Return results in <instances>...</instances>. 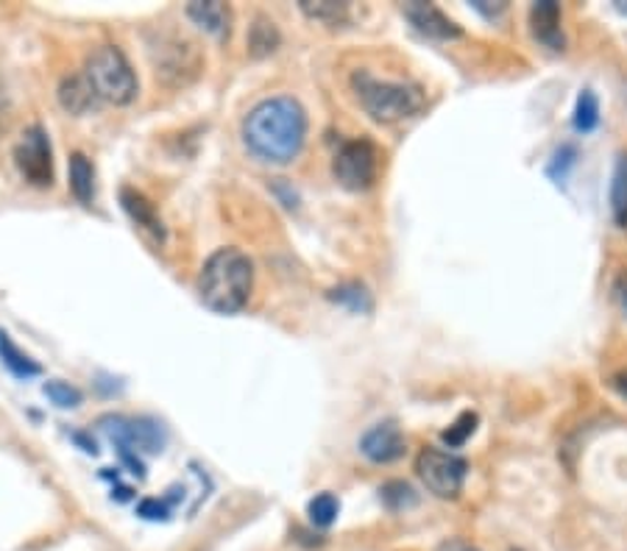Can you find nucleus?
Returning a JSON list of instances; mask_svg holds the SVG:
<instances>
[{"label":"nucleus","instance_id":"obj_13","mask_svg":"<svg viewBox=\"0 0 627 551\" xmlns=\"http://www.w3.org/2000/svg\"><path fill=\"white\" fill-rule=\"evenodd\" d=\"M59 103L70 112V115L81 117V115H87V112L95 110L98 95L92 92L90 81H87L84 76H70V79L61 81Z\"/></svg>","mask_w":627,"mask_h":551},{"label":"nucleus","instance_id":"obj_25","mask_svg":"<svg viewBox=\"0 0 627 551\" xmlns=\"http://www.w3.org/2000/svg\"><path fill=\"white\" fill-rule=\"evenodd\" d=\"M574 162H578V148L567 142V146H560L558 151H555L552 162H549V168H547V176L558 184L567 182L569 170L574 168Z\"/></svg>","mask_w":627,"mask_h":551},{"label":"nucleus","instance_id":"obj_26","mask_svg":"<svg viewBox=\"0 0 627 551\" xmlns=\"http://www.w3.org/2000/svg\"><path fill=\"white\" fill-rule=\"evenodd\" d=\"M45 395H48L56 406H61V410H73V406L81 404V390L68 382H48L45 384Z\"/></svg>","mask_w":627,"mask_h":551},{"label":"nucleus","instance_id":"obj_2","mask_svg":"<svg viewBox=\"0 0 627 551\" xmlns=\"http://www.w3.org/2000/svg\"><path fill=\"white\" fill-rule=\"evenodd\" d=\"M254 290V265L238 249H218L202 267L198 296L218 315H235L249 303Z\"/></svg>","mask_w":627,"mask_h":551},{"label":"nucleus","instance_id":"obj_29","mask_svg":"<svg viewBox=\"0 0 627 551\" xmlns=\"http://www.w3.org/2000/svg\"><path fill=\"white\" fill-rule=\"evenodd\" d=\"M471 7H475L477 12H480V14H486L488 20H493V18H500V14L505 12L508 3H493V7H491V3H488V0H475V3H471Z\"/></svg>","mask_w":627,"mask_h":551},{"label":"nucleus","instance_id":"obj_15","mask_svg":"<svg viewBox=\"0 0 627 551\" xmlns=\"http://www.w3.org/2000/svg\"><path fill=\"white\" fill-rule=\"evenodd\" d=\"M0 363L7 365L9 374L18 376V379H34V376L43 374V368H39L29 354L20 352L18 343H14V340L9 337V332H3V329H0Z\"/></svg>","mask_w":627,"mask_h":551},{"label":"nucleus","instance_id":"obj_23","mask_svg":"<svg viewBox=\"0 0 627 551\" xmlns=\"http://www.w3.org/2000/svg\"><path fill=\"white\" fill-rule=\"evenodd\" d=\"M332 301L343 303L352 312H372V296L366 292V287L360 285L338 287V290H332Z\"/></svg>","mask_w":627,"mask_h":551},{"label":"nucleus","instance_id":"obj_3","mask_svg":"<svg viewBox=\"0 0 627 551\" xmlns=\"http://www.w3.org/2000/svg\"><path fill=\"white\" fill-rule=\"evenodd\" d=\"M363 110L377 123H399L424 110L426 95L410 81H379L372 73H354L352 79Z\"/></svg>","mask_w":627,"mask_h":551},{"label":"nucleus","instance_id":"obj_4","mask_svg":"<svg viewBox=\"0 0 627 551\" xmlns=\"http://www.w3.org/2000/svg\"><path fill=\"white\" fill-rule=\"evenodd\" d=\"M84 79L90 81L92 92L98 101L115 103V106H126L137 97V76L115 45H101L95 54L87 59Z\"/></svg>","mask_w":627,"mask_h":551},{"label":"nucleus","instance_id":"obj_11","mask_svg":"<svg viewBox=\"0 0 627 551\" xmlns=\"http://www.w3.org/2000/svg\"><path fill=\"white\" fill-rule=\"evenodd\" d=\"M121 204H123V209L128 213V218L135 220V223L140 226V229L146 231L148 237H151L153 243H164L168 231H164L162 218H159L157 209H153V204L146 198V195L137 193V190H132V187H123L121 190Z\"/></svg>","mask_w":627,"mask_h":551},{"label":"nucleus","instance_id":"obj_19","mask_svg":"<svg viewBox=\"0 0 627 551\" xmlns=\"http://www.w3.org/2000/svg\"><path fill=\"white\" fill-rule=\"evenodd\" d=\"M301 12L307 14L316 23H327V25H338L349 18V7L346 3H332V0H321V3H310V0H301L299 3Z\"/></svg>","mask_w":627,"mask_h":551},{"label":"nucleus","instance_id":"obj_16","mask_svg":"<svg viewBox=\"0 0 627 551\" xmlns=\"http://www.w3.org/2000/svg\"><path fill=\"white\" fill-rule=\"evenodd\" d=\"M70 190L84 206H90L92 198H95V170H92V162L84 153L70 157Z\"/></svg>","mask_w":627,"mask_h":551},{"label":"nucleus","instance_id":"obj_6","mask_svg":"<svg viewBox=\"0 0 627 551\" xmlns=\"http://www.w3.org/2000/svg\"><path fill=\"white\" fill-rule=\"evenodd\" d=\"M379 170V151L372 140H349L343 142L341 151L335 153L332 173L338 184L352 193H363L377 182Z\"/></svg>","mask_w":627,"mask_h":551},{"label":"nucleus","instance_id":"obj_30","mask_svg":"<svg viewBox=\"0 0 627 551\" xmlns=\"http://www.w3.org/2000/svg\"><path fill=\"white\" fill-rule=\"evenodd\" d=\"M438 551H480L477 546L466 543V540H446V543L438 546Z\"/></svg>","mask_w":627,"mask_h":551},{"label":"nucleus","instance_id":"obj_17","mask_svg":"<svg viewBox=\"0 0 627 551\" xmlns=\"http://www.w3.org/2000/svg\"><path fill=\"white\" fill-rule=\"evenodd\" d=\"M611 215L616 226L627 229V153H619L611 179Z\"/></svg>","mask_w":627,"mask_h":551},{"label":"nucleus","instance_id":"obj_7","mask_svg":"<svg viewBox=\"0 0 627 551\" xmlns=\"http://www.w3.org/2000/svg\"><path fill=\"white\" fill-rule=\"evenodd\" d=\"M14 164L31 187H50L54 184V151H50L48 131L43 126L25 128L18 146H14Z\"/></svg>","mask_w":627,"mask_h":551},{"label":"nucleus","instance_id":"obj_31","mask_svg":"<svg viewBox=\"0 0 627 551\" xmlns=\"http://www.w3.org/2000/svg\"><path fill=\"white\" fill-rule=\"evenodd\" d=\"M614 388L619 390V393L627 399V370H625V374H616L614 376Z\"/></svg>","mask_w":627,"mask_h":551},{"label":"nucleus","instance_id":"obj_14","mask_svg":"<svg viewBox=\"0 0 627 551\" xmlns=\"http://www.w3.org/2000/svg\"><path fill=\"white\" fill-rule=\"evenodd\" d=\"M187 18L193 20L195 25H202L204 31L215 34L218 39L229 37V23H232V14L224 3L218 0H209V3H190L187 7Z\"/></svg>","mask_w":627,"mask_h":551},{"label":"nucleus","instance_id":"obj_24","mask_svg":"<svg viewBox=\"0 0 627 551\" xmlns=\"http://www.w3.org/2000/svg\"><path fill=\"white\" fill-rule=\"evenodd\" d=\"M176 504H179V491H173V496L146 498V502H140L137 515H142L146 521H168L173 515V509H176Z\"/></svg>","mask_w":627,"mask_h":551},{"label":"nucleus","instance_id":"obj_27","mask_svg":"<svg viewBox=\"0 0 627 551\" xmlns=\"http://www.w3.org/2000/svg\"><path fill=\"white\" fill-rule=\"evenodd\" d=\"M379 493H383V502L388 504L390 509H404L410 507V504H415L413 487L404 485V482H388Z\"/></svg>","mask_w":627,"mask_h":551},{"label":"nucleus","instance_id":"obj_28","mask_svg":"<svg viewBox=\"0 0 627 551\" xmlns=\"http://www.w3.org/2000/svg\"><path fill=\"white\" fill-rule=\"evenodd\" d=\"M614 298L616 303H619L622 315L627 318V271H622L614 279Z\"/></svg>","mask_w":627,"mask_h":551},{"label":"nucleus","instance_id":"obj_12","mask_svg":"<svg viewBox=\"0 0 627 551\" xmlns=\"http://www.w3.org/2000/svg\"><path fill=\"white\" fill-rule=\"evenodd\" d=\"M531 25L538 43L547 45L549 50L567 48L563 28H560V7L555 0H538V3H533Z\"/></svg>","mask_w":627,"mask_h":551},{"label":"nucleus","instance_id":"obj_20","mask_svg":"<svg viewBox=\"0 0 627 551\" xmlns=\"http://www.w3.org/2000/svg\"><path fill=\"white\" fill-rule=\"evenodd\" d=\"M276 45H280V31L274 28V23L269 20H256L251 25V37H249V48L254 56H265V54H274Z\"/></svg>","mask_w":627,"mask_h":551},{"label":"nucleus","instance_id":"obj_5","mask_svg":"<svg viewBox=\"0 0 627 551\" xmlns=\"http://www.w3.org/2000/svg\"><path fill=\"white\" fill-rule=\"evenodd\" d=\"M415 473L424 487L438 498H457L464 491L469 462L441 449H424L415 457Z\"/></svg>","mask_w":627,"mask_h":551},{"label":"nucleus","instance_id":"obj_18","mask_svg":"<svg viewBox=\"0 0 627 551\" xmlns=\"http://www.w3.org/2000/svg\"><path fill=\"white\" fill-rule=\"evenodd\" d=\"M600 126V101L591 90H583L578 97V106H574V128L580 134H591Z\"/></svg>","mask_w":627,"mask_h":551},{"label":"nucleus","instance_id":"obj_22","mask_svg":"<svg viewBox=\"0 0 627 551\" xmlns=\"http://www.w3.org/2000/svg\"><path fill=\"white\" fill-rule=\"evenodd\" d=\"M477 424H480L477 412H464V415H457L455 424H452L441 437H444V443L449 449H460V446H466V440L477 432Z\"/></svg>","mask_w":627,"mask_h":551},{"label":"nucleus","instance_id":"obj_1","mask_svg":"<svg viewBox=\"0 0 627 551\" xmlns=\"http://www.w3.org/2000/svg\"><path fill=\"white\" fill-rule=\"evenodd\" d=\"M307 140V115L293 97H269L256 103L243 120V142L256 159L287 164L299 157Z\"/></svg>","mask_w":627,"mask_h":551},{"label":"nucleus","instance_id":"obj_21","mask_svg":"<svg viewBox=\"0 0 627 551\" xmlns=\"http://www.w3.org/2000/svg\"><path fill=\"white\" fill-rule=\"evenodd\" d=\"M338 513H341V502H338L332 493H321V496H316L310 504H307V515H310V521L321 529L332 527Z\"/></svg>","mask_w":627,"mask_h":551},{"label":"nucleus","instance_id":"obj_33","mask_svg":"<svg viewBox=\"0 0 627 551\" xmlns=\"http://www.w3.org/2000/svg\"><path fill=\"white\" fill-rule=\"evenodd\" d=\"M7 126V115H3V106H0V128Z\"/></svg>","mask_w":627,"mask_h":551},{"label":"nucleus","instance_id":"obj_10","mask_svg":"<svg viewBox=\"0 0 627 551\" xmlns=\"http://www.w3.org/2000/svg\"><path fill=\"white\" fill-rule=\"evenodd\" d=\"M404 18L413 23V28L424 37H433V39H457L464 31L460 25L452 23L441 9H435L433 3H408L404 7Z\"/></svg>","mask_w":627,"mask_h":551},{"label":"nucleus","instance_id":"obj_9","mask_svg":"<svg viewBox=\"0 0 627 551\" xmlns=\"http://www.w3.org/2000/svg\"><path fill=\"white\" fill-rule=\"evenodd\" d=\"M404 449H408V443H404L402 429L396 426V421H383V424L372 426L366 435L360 437V451L363 457L377 466H388V462H396L399 457H404Z\"/></svg>","mask_w":627,"mask_h":551},{"label":"nucleus","instance_id":"obj_32","mask_svg":"<svg viewBox=\"0 0 627 551\" xmlns=\"http://www.w3.org/2000/svg\"><path fill=\"white\" fill-rule=\"evenodd\" d=\"M614 7H616V12L627 14V0H614Z\"/></svg>","mask_w":627,"mask_h":551},{"label":"nucleus","instance_id":"obj_8","mask_svg":"<svg viewBox=\"0 0 627 551\" xmlns=\"http://www.w3.org/2000/svg\"><path fill=\"white\" fill-rule=\"evenodd\" d=\"M101 429L117 443L121 451H146L157 455L164 446V429L151 418H101Z\"/></svg>","mask_w":627,"mask_h":551}]
</instances>
